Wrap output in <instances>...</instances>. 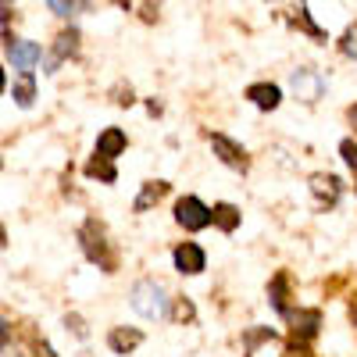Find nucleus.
<instances>
[{
    "mask_svg": "<svg viewBox=\"0 0 357 357\" xmlns=\"http://www.w3.org/2000/svg\"><path fill=\"white\" fill-rule=\"evenodd\" d=\"M350 122H354V129H357V104L350 107Z\"/></svg>",
    "mask_w": 357,
    "mask_h": 357,
    "instance_id": "obj_25",
    "label": "nucleus"
},
{
    "mask_svg": "<svg viewBox=\"0 0 357 357\" xmlns=\"http://www.w3.org/2000/svg\"><path fill=\"white\" fill-rule=\"evenodd\" d=\"M340 47H343V54H347V57H357V22L347 29V36L340 40Z\"/></svg>",
    "mask_w": 357,
    "mask_h": 357,
    "instance_id": "obj_22",
    "label": "nucleus"
},
{
    "mask_svg": "<svg viewBox=\"0 0 357 357\" xmlns=\"http://www.w3.org/2000/svg\"><path fill=\"white\" fill-rule=\"evenodd\" d=\"M86 175H89V178H104V183H114V178H118V172H114V165H111L107 158L89 161V165H86Z\"/></svg>",
    "mask_w": 357,
    "mask_h": 357,
    "instance_id": "obj_17",
    "label": "nucleus"
},
{
    "mask_svg": "<svg viewBox=\"0 0 357 357\" xmlns=\"http://www.w3.org/2000/svg\"><path fill=\"white\" fill-rule=\"evenodd\" d=\"M111 350L114 354H129V350H136L139 343H143V333L139 329H111Z\"/></svg>",
    "mask_w": 357,
    "mask_h": 357,
    "instance_id": "obj_13",
    "label": "nucleus"
},
{
    "mask_svg": "<svg viewBox=\"0 0 357 357\" xmlns=\"http://www.w3.org/2000/svg\"><path fill=\"white\" fill-rule=\"evenodd\" d=\"M75 43H79V36L75 33H61L57 36V47H54V57H50V68L61 61V57H68V54H75Z\"/></svg>",
    "mask_w": 357,
    "mask_h": 357,
    "instance_id": "obj_18",
    "label": "nucleus"
},
{
    "mask_svg": "<svg viewBox=\"0 0 357 357\" xmlns=\"http://www.w3.org/2000/svg\"><path fill=\"white\" fill-rule=\"evenodd\" d=\"M8 243V232H4V225H0V247H4Z\"/></svg>",
    "mask_w": 357,
    "mask_h": 357,
    "instance_id": "obj_26",
    "label": "nucleus"
},
{
    "mask_svg": "<svg viewBox=\"0 0 357 357\" xmlns=\"http://www.w3.org/2000/svg\"><path fill=\"white\" fill-rule=\"evenodd\" d=\"M211 151H215V158L222 161V165H229V168H236V172H247V151H243V146L240 143H232L229 136H211Z\"/></svg>",
    "mask_w": 357,
    "mask_h": 357,
    "instance_id": "obj_6",
    "label": "nucleus"
},
{
    "mask_svg": "<svg viewBox=\"0 0 357 357\" xmlns=\"http://www.w3.org/2000/svg\"><path fill=\"white\" fill-rule=\"evenodd\" d=\"M129 301H132V311H136L139 318H151V321L165 318V311H168L165 289H161V282H154V279H139V282L132 286V293H129Z\"/></svg>",
    "mask_w": 357,
    "mask_h": 357,
    "instance_id": "obj_1",
    "label": "nucleus"
},
{
    "mask_svg": "<svg viewBox=\"0 0 357 357\" xmlns=\"http://www.w3.org/2000/svg\"><path fill=\"white\" fill-rule=\"evenodd\" d=\"M172 261H175V268L183 275H200L204 264H207V257H204V250L197 243H178L175 254H172Z\"/></svg>",
    "mask_w": 357,
    "mask_h": 357,
    "instance_id": "obj_7",
    "label": "nucleus"
},
{
    "mask_svg": "<svg viewBox=\"0 0 357 357\" xmlns=\"http://www.w3.org/2000/svg\"><path fill=\"white\" fill-rule=\"evenodd\" d=\"M8 340H11V329H8V321H4V318H0V350H4V347H8Z\"/></svg>",
    "mask_w": 357,
    "mask_h": 357,
    "instance_id": "obj_24",
    "label": "nucleus"
},
{
    "mask_svg": "<svg viewBox=\"0 0 357 357\" xmlns=\"http://www.w3.org/2000/svg\"><path fill=\"white\" fill-rule=\"evenodd\" d=\"M15 100L22 107H33V100H36V82H33V75H29V72H22L15 79Z\"/></svg>",
    "mask_w": 357,
    "mask_h": 357,
    "instance_id": "obj_16",
    "label": "nucleus"
},
{
    "mask_svg": "<svg viewBox=\"0 0 357 357\" xmlns=\"http://www.w3.org/2000/svg\"><path fill=\"white\" fill-rule=\"evenodd\" d=\"M247 354L250 357H279L282 347H279V336L272 329H254L247 336Z\"/></svg>",
    "mask_w": 357,
    "mask_h": 357,
    "instance_id": "obj_8",
    "label": "nucleus"
},
{
    "mask_svg": "<svg viewBox=\"0 0 357 357\" xmlns=\"http://www.w3.org/2000/svg\"><path fill=\"white\" fill-rule=\"evenodd\" d=\"M307 183H311V197H314L318 207H333L343 197V183L336 175H329V172H314Z\"/></svg>",
    "mask_w": 357,
    "mask_h": 357,
    "instance_id": "obj_5",
    "label": "nucleus"
},
{
    "mask_svg": "<svg viewBox=\"0 0 357 357\" xmlns=\"http://www.w3.org/2000/svg\"><path fill=\"white\" fill-rule=\"evenodd\" d=\"M126 143H129V139H126L122 129H104L100 139H97V158H107V161L118 158V154L126 151Z\"/></svg>",
    "mask_w": 357,
    "mask_h": 357,
    "instance_id": "obj_11",
    "label": "nucleus"
},
{
    "mask_svg": "<svg viewBox=\"0 0 357 357\" xmlns=\"http://www.w3.org/2000/svg\"><path fill=\"white\" fill-rule=\"evenodd\" d=\"M0 93H4V68H0Z\"/></svg>",
    "mask_w": 357,
    "mask_h": 357,
    "instance_id": "obj_27",
    "label": "nucleus"
},
{
    "mask_svg": "<svg viewBox=\"0 0 357 357\" xmlns=\"http://www.w3.org/2000/svg\"><path fill=\"white\" fill-rule=\"evenodd\" d=\"M247 100H254L261 111H275L279 100H282V93H279V86H272V82H254L247 89Z\"/></svg>",
    "mask_w": 357,
    "mask_h": 357,
    "instance_id": "obj_10",
    "label": "nucleus"
},
{
    "mask_svg": "<svg viewBox=\"0 0 357 357\" xmlns=\"http://www.w3.org/2000/svg\"><path fill=\"white\" fill-rule=\"evenodd\" d=\"M286 318L293 321V333L301 336V340H311L318 333V325H321V314L318 311H286Z\"/></svg>",
    "mask_w": 357,
    "mask_h": 357,
    "instance_id": "obj_12",
    "label": "nucleus"
},
{
    "mask_svg": "<svg viewBox=\"0 0 357 357\" xmlns=\"http://www.w3.org/2000/svg\"><path fill=\"white\" fill-rule=\"evenodd\" d=\"M175 222L190 232H200V229L211 225V207H204L197 197H183L175 204Z\"/></svg>",
    "mask_w": 357,
    "mask_h": 357,
    "instance_id": "obj_3",
    "label": "nucleus"
},
{
    "mask_svg": "<svg viewBox=\"0 0 357 357\" xmlns=\"http://www.w3.org/2000/svg\"><path fill=\"white\" fill-rule=\"evenodd\" d=\"M340 154H343L347 168H354V172H357V143H354V139H343V143H340Z\"/></svg>",
    "mask_w": 357,
    "mask_h": 357,
    "instance_id": "obj_23",
    "label": "nucleus"
},
{
    "mask_svg": "<svg viewBox=\"0 0 357 357\" xmlns=\"http://www.w3.org/2000/svg\"><path fill=\"white\" fill-rule=\"evenodd\" d=\"M211 222L222 229V232H232L236 225H240V211H236L232 204H215V211H211Z\"/></svg>",
    "mask_w": 357,
    "mask_h": 357,
    "instance_id": "obj_14",
    "label": "nucleus"
},
{
    "mask_svg": "<svg viewBox=\"0 0 357 357\" xmlns=\"http://www.w3.org/2000/svg\"><path fill=\"white\" fill-rule=\"evenodd\" d=\"M165 193H168V183H146L143 193L136 197V211H151V207H154Z\"/></svg>",
    "mask_w": 357,
    "mask_h": 357,
    "instance_id": "obj_15",
    "label": "nucleus"
},
{
    "mask_svg": "<svg viewBox=\"0 0 357 357\" xmlns=\"http://www.w3.org/2000/svg\"><path fill=\"white\" fill-rule=\"evenodd\" d=\"M47 4H50L54 15H61V18H72L79 11V0H47Z\"/></svg>",
    "mask_w": 357,
    "mask_h": 357,
    "instance_id": "obj_20",
    "label": "nucleus"
},
{
    "mask_svg": "<svg viewBox=\"0 0 357 357\" xmlns=\"http://www.w3.org/2000/svg\"><path fill=\"white\" fill-rule=\"evenodd\" d=\"M79 240H82V250H86V257L93 261V264H100L104 272H111V268H114V261H111V247H107V236H104V229H100L97 222H89V225L79 232Z\"/></svg>",
    "mask_w": 357,
    "mask_h": 357,
    "instance_id": "obj_2",
    "label": "nucleus"
},
{
    "mask_svg": "<svg viewBox=\"0 0 357 357\" xmlns=\"http://www.w3.org/2000/svg\"><path fill=\"white\" fill-rule=\"evenodd\" d=\"M193 318H197L193 304L186 301V296H178V301H175V321H193Z\"/></svg>",
    "mask_w": 357,
    "mask_h": 357,
    "instance_id": "obj_21",
    "label": "nucleus"
},
{
    "mask_svg": "<svg viewBox=\"0 0 357 357\" xmlns=\"http://www.w3.org/2000/svg\"><path fill=\"white\" fill-rule=\"evenodd\" d=\"M8 57L15 61V68L18 72H29L40 57H43V50L36 47V43H29V40H18V43H8Z\"/></svg>",
    "mask_w": 357,
    "mask_h": 357,
    "instance_id": "obj_9",
    "label": "nucleus"
},
{
    "mask_svg": "<svg viewBox=\"0 0 357 357\" xmlns=\"http://www.w3.org/2000/svg\"><path fill=\"white\" fill-rule=\"evenodd\" d=\"M268 296H272V307L286 314V275H275V282L268 286Z\"/></svg>",
    "mask_w": 357,
    "mask_h": 357,
    "instance_id": "obj_19",
    "label": "nucleus"
},
{
    "mask_svg": "<svg viewBox=\"0 0 357 357\" xmlns=\"http://www.w3.org/2000/svg\"><path fill=\"white\" fill-rule=\"evenodd\" d=\"M289 89H293V97L296 100H304V104H318L321 93H325V79L311 68H301V72H293L289 79Z\"/></svg>",
    "mask_w": 357,
    "mask_h": 357,
    "instance_id": "obj_4",
    "label": "nucleus"
}]
</instances>
